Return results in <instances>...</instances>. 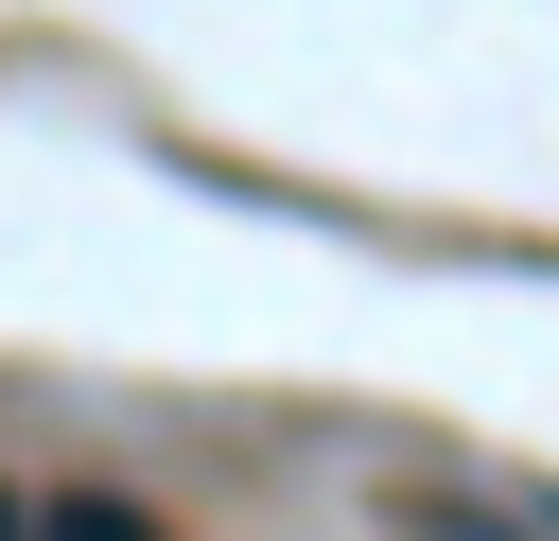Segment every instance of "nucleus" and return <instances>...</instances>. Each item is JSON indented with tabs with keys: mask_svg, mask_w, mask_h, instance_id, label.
Segmentation results:
<instances>
[{
	"mask_svg": "<svg viewBox=\"0 0 559 541\" xmlns=\"http://www.w3.org/2000/svg\"><path fill=\"white\" fill-rule=\"evenodd\" d=\"M35 541H157L140 506H105V489H70V506H35Z\"/></svg>",
	"mask_w": 559,
	"mask_h": 541,
	"instance_id": "1",
	"label": "nucleus"
},
{
	"mask_svg": "<svg viewBox=\"0 0 559 541\" xmlns=\"http://www.w3.org/2000/svg\"><path fill=\"white\" fill-rule=\"evenodd\" d=\"M0 541H35V506H17V489H0Z\"/></svg>",
	"mask_w": 559,
	"mask_h": 541,
	"instance_id": "2",
	"label": "nucleus"
}]
</instances>
